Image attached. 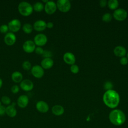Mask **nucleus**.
I'll list each match as a JSON object with an SVG mask.
<instances>
[{
    "label": "nucleus",
    "instance_id": "obj_23",
    "mask_svg": "<svg viewBox=\"0 0 128 128\" xmlns=\"http://www.w3.org/2000/svg\"><path fill=\"white\" fill-rule=\"evenodd\" d=\"M23 31L27 34H30L32 32L33 30V26L29 23L25 24L22 26Z\"/></svg>",
    "mask_w": 128,
    "mask_h": 128
},
{
    "label": "nucleus",
    "instance_id": "obj_3",
    "mask_svg": "<svg viewBox=\"0 0 128 128\" xmlns=\"http://www.w3.org/2000/svg\"><path fill=\"white\" fill-rule=\"evenodd\" d=\"M18 10L21 15L28 16L32 14L34 8L32 5L29 2H22L18 6Z\"/></svg>",
    "mask_w": 128,
    "mask_h": 128
},
{
    "label": "nucleus",
    "instance_id": "obj_26",
    "mask_svg": "<svg viewBox=\"0 0 128 128\" xmlns=\"http://www.w3.org/2000/svg\"><path fill=\"white\" fill-rule=\"evenodd\" d=\"M22 67L26 70H29L32 69V64L29 61H24L22 64Z\"/></svg>",
    "mask_w": 128,
    "mask_h": 128
},
{
    "label": "nucleus",
    "instance_id": "obj_5",
    "mask_svg": "<svg viewBox=\"0 0 128 128\" xmlns=\"http://www.w3.org/2000/svg\"><path fill=\"white\" fill-rule=\"evenodd\" d=\"M113 16L116 20L123 21L126 18L128 12L124 9L118 8L114 12Z\"/></svg>",
    "mask_w": 128,
    "mask_h": 128
},
{
    "label": "nucleus",
    "instance_id": "obj_28",
    "mask_svg": "<svg viewBox=\"0 0 128 128\" xmlns=\"http://www.w3.org/2000/svg\"><path fill=\"white\" fill-rule=\"evenodd\" d=\"M2 102L6 105H9L11 103L10 98L7 96H3L2 98Z\"/></svg>",
    "mask_w": 128,
    "mask_h": 128
},
{
    "label": "nucleus",
    "instance_id": "obj_9",
    "mask_svg": "<svg viewBox=\"0 0 128 128\" xmlns=\"http://www.w3.org/2000/svg\"><path fill=\"white\" fill-rule=\"evenodd\" d=\"M36 44L34 41L31 40H28L26 41L22 46V48L28 54L33 52L36 48Z\"/></svg>",
    "mask_w": 128,
    "mask_h": 128
},
{
    "label": "nucleus",
    "instance_id": "obj_29",
    "mask_svg": "<svg viewBox=\"0 0 128 128\" xmlns=\"http://www.w3.org/2000/svg\"><path fill=\"white\" fill-rule=\"evenodd\" d=\"M9 28L6 24H2L0 26V32L2 34H7Z\"/></svg>",
    "mask_w": 128,
    "mask_h": 128
},
{
    "label": "nucleus",
    "instance_id": "obj_10",
    "mask_svg": "<svg viewBox=\"0 0 128 128\" xmlns=\"http://www.w3.org/2000/svg\"><path fill=\"white\" fill-rule=\"evenodd\" d=\"M44 10L48 14H54L57 9L56 4L53 1H48L46 4L44 6Z\"/></svg>",
    "mask_w": 128,
    "mask_h": 128
},
{
    "label": "nucleus",
    "instance_id": "obj_24",
    "mask_svg": "<svg viewBox=\"0 0 128 128\" xmlns=\"http://www.w3.org/2000/svg\"><path fill=\"white\" fill-rule=\"evenodd\" d=\"M44 7L43 4L40 2H37L35 3L33 6L34 10L37 12H41L44 9Z\"/></svg>",
    "mask_w": 128,
    "mask_h": 128
},
{
    "label": "nucleus",
    "instance_id": "obj_30",
    "mask_svg": "<svg viewBox=\"0 0 128 128\" xmlns=\"http://www.w3.org/2000/svg\"><path fill=\"white\" fill-rule=\"evenodd\" d=\"M70 71L74 74H78L79 72V67L76 64H72L70 66Z\"/></svg>",
    "mask_w": 128,
    "mask_h": 128
},
{
    "label": "nucleus",
    "instance_id": "obj_12",
    "mask_svg": "<svg viewBox=\"0 0 128 128\" xmlns=\"http://www.w3.org/2000/svg\"><path fill=\"white\" fill-rule=\"evenodd\" d=\"M20 86L23 90L29 92L33 89L34 85L32 81L28 79H26L22 81L20 84Z\"/></svg>",
    "mask_w": 128,
    "mask_h": 128
},
{
    "label": "nucleus",
    "instance_id": "obj_35",
    "mask_svg": "<svg viewBox=\"0 0 128 128\" xmlns=\"http://www.w3.org/2000/svg\"><path fill=\"white\" fill-rule=\"evenodd\" d=\"M6 111V108H5L3 106H0V116H2L5 114Z\"/></svg>",
    "mask_w": 128,
    "mask_h": 128
},
{
    "label": "nucleus",
    "instance_id": "obj_18",
    "mask_svg": "<svg viewBox=\"0 0 128 128\" xmlns=\"http://www.w3.org/2000/svg\"><path fill=\"white\" fill-rule=\"evenodd\" d=\"M114 54L118 57H124L126 53V49L122 46H116L114 50Z\"/></svg>",
    "mask_w": 128,
    "mask_h": 128
},
{
    "label": "nucleus",
    "instance_id": "obj_40",
    "mask_svg": "<svg viewBox=\"0 0 128 128\" xmlns=\"http://www.w3.org/2000/svg\"><path fill=\"white\" fill-rule=\"evenodd\" d=\"M2 106V103H1V102L0 101V106Z\"/></svg>",
    "mask_w": 128,
    "mask_h": 128
},
{
    "label": "nucleus",
    "instance_id": "obj_1",
    "mask_svg": "<svg viewBox=\"0 0 128 128\" xmlns=\"http://www.w3.org/2000/svg\"><path fill=\"white\" fill-rule=\"evenodd\" d=\"M103 101L108 107L111 108H116L120 103V95L113 90H107L103 96Z\"/></svg>",
    "mask_w": 128,
    "mask_h": 128
},
{
    "label": "nucleus",
    "instance_id": "obj_11",
    "mask_svg": "<svg viewBox=\"0 0 128 128\" xmlns=\"http://www.w3.org/2000/svg\"><path fill=\"white\" fill-rule=\"evenodd\" d=\"M4 41L6 45L12 46L16 43V37L14 33L12 32H8L4 38Z\"/></svg>",
    "mask_w": 128,
    "mask_h": 128
},
{
    "label": "nucleus",
    "instance_id": "obj_13",
    "mask_svg": "<svg viewBox=\"0 0 128 128\" xmlns=\"http://www.w3.org/2000/svg\"><path fill=\"white\" fill-rule=\"evenodd\" d=\"M36 108L38 112L42 113H46L49 110V106L48 104L42 100L39 101L36 103Z\"/></svg>",
    "mask_w": 128,
    "mask_h": 128
},
{
    "label": "nucleus",
    "instance_id": "obj_7",
    "mask_svg": "<svg viewBox=\"0 0 128 128\" xmlns=\"http://www.w3.org/2000/svg\"><path fill=\"white\" fill-rule=\"evenodd\" d=\"M34 42L36 45L38 46H42L46 44L48 42V38L44 34H39L34 36Z\"/></svg>",
    "mask_w": 128,
    "mask_h": 128
},
{
    "label": "nucleus",
    "instance_id": "obj_38",
    "mask_svg": "<svg viewBox=\"0 0 128 128\" xmlns=\"http://www.w3.org/2000/svg\"><path fill=\"white\" fill-rule=\"evenodd\" d=\"M2 84H3V81H2V79L0 78V89L2 88Z\"/></svg>",
    "mask_w": 128,
    "mask_h": 128
},
{
    "label": "nucleus",
    "instance_id": "obj_33",
    "mask_svg": "<svg viewBox=\"0 0 128 128\" xmlns=\"http://www.w3.org/2000/svg\"><path fill=\"white\" fill-rule=\"evenodd\" d=\"M34 52L36 54H38V55H42L44 53V50L40 46H38L36 48Z\"/></svg>",
    "mask_w": 128,
    "mask_h": 128
},
{
    "label": "nucleus",
    "instance_id": "obj_34",
    "mask_svg": "<svg viewBox=\"0 0 128 128\" xmlns=\"http://www.w3.org/2000/svg\"><path fill=\"white\" fill-rule=\"evenodd\" d=\"M120 63L121 64L125 66L128 64V58L126 57H122L120 60Z\"/></svg>",
    "mask_w": 128,
    "mask_h": 128
},
{
    "label": "nucleus",
    "instance_id": "obj_15",
    "mask_svg": "<svg viewBox=\"0 0 128 128\" xmlns=\"http://www.w3.org/2000/svg\"><path fill=\"white\" fill-rule=\"evenodd\" d=\"M63 58L64 62L68 64L72 65L74 64L76 62V57L72 52H66L64 55Z\"/></svg>",
    "mask_w": 128,
    "mask_h": 128
},
{
    "label": "nucleus",
    "instance_id": "obj_4",
    "mask_svg": "<svg viewBox=\"0 0 128 128\" xmlns=\"http://www.w3.org/2000/svg\"><path fill=\"white\" fill-rule=\"evenodd\" d=\"M57 8L62 12H66L71 8V4L68 0H58L56 3Z\"/></svg>",
    "mask_w": 128,
    "mask_h": 128
},
{
    "label": "nucleus",
    "instance_id": "obj_37",
    "mask_svg": "<svg viewBox=\"0 0 128 128\" xmlns=\"http://www.w3.org/2000/svg\"><path fill=\"white\" fill-rule=\"evenodd\" d=\"M54 26V24L53 22H48L46 23V28H52Z\"/></svg>",
    "mask_w": 128,
    "mask_h": 128
},
{
    "label": "nucleus",
    "instance_id": "obj_8",
    "mask_svg": "<svg viewBox=\"0 0 128 128\" xmlns=\"http://www.w3.org/2000/svg\"><path fill=\"white\" fill-rule=\"evenodd\" d=\"M31 72L32 76L37 78H42L44 74V69L39 65L32 66L31 69Z\"/></svg>",
    "mask_w": 128,
    "mask_h": 128
},
{
    "label": "nucleus",
    "instance_id": "obj_6",
    "mask_svg": "<svg viewBox=\"0 0 128 128\" xmlns=\"http://www.w3.org/2000/svg\"><path fill=\"white\" fill-rule=\"evenodd\" d=\"M21 22L18 19H13L10 20L8 24V27L12 32H18L21 28Z\"/></svg>",
    "mask_w": 128,
    "mask_h": 128
},
{
    "label": "nucleus",
    "instance_id": "obj_32",
    "mask_svg": "<svg viewBox=\"0 0 128 128\" xmlns=\"http://www.w3.org/2000/svg\"><path fill=\"white\" fill-rule=\"evenodd\" d=\"M11 91L14 94H18L20 91V88L18 85H14L12 87Z\"/></svg>",
    "mask_w": 128,
    "mask_h": 128
},
{
    "label": "nucleus",
    "instance_id": "obj_39",
    "mask_svg": "<svg viewBox=\"0 0 128 128\" xmlns=\"http://www.w3.org/2000/svg\"><path fill=\"white\" fill-rule=\"evenodd\" d=\"M48 1H49V0H42V2H46V3H47Z\"/></svg>",
    "mask_w": 128,
    "mask_h": 128
},
{
    "label": "nucleus",
    "instance_id": "obj_41",
    "mask_svg": "<svg viewBox=\"0 0 128 128\" xmlns=\"http://www.w3.org/2000/svg\"><path fill=\"white\" fill-rule=\"evenodd\" d=\"M127 57H128V58H128V54H127Z\"/></svg>",
    "mask_w": 128,
    "mask_h": 128
},
{
    "label": "nucleus",
    "instance_id": "obj_16",
    "mask_svg": "<svg viewBox=\"0 0 128 128\" xmlns=\"http://www.w3.org/2000/svg\"><path fill=\"white\" fill-rule=\"evenodd\" d=\"M33 28L38 32L43 31L46 28V23L43 20H38L34 23Z\"/></svg>",
    "mask_w": 128,
    "mask_h": 128
},
{
    "label": "nucleus",
    "instance_id": "obj_25",
    "mask_svg": "<svg viewBox=\"0 0 128 128\" xmlns=\"http://www.w3.org/2000/svg\"><path fill=\"white\" fill-rule=\"evenodd\" d=\"M112 18V15L110 13H106L104 14L102 17V20L106 22H110Z\"/></svg>",
    "mask_w": 128,
    "mask_h": 128
},
{
    "label": "nucleus",
    "instance_id": "obj_2",
    "mask_svg": "<svg viewBox=\"0 0 128 128\" xmlns=\"http://www.w3.org/2000/svg\"><path fill=\"white\" fill-rule=\"evenodd\" d=\"M109 120L113 124L120 126L122 125L126 120V116L124 112L120 110H114L109 114Z\"/></svg>",
    "mask_w": 128,
    "mask_h": 128
},
{
    "label": "nucleus",
    "instance_id": "obj_17",
    "mask_svg": "<svg viewBox=\"0 0 128 128\" xmlns=\"http://www.w3.org/2000/svg\"><path fill=\"white\" fill-rule=\"evenodd\" d=\"M54 64V60L51 58H44L41 62V66L46 70L52 68Z\"/></svg>",
    "mask_w": 128,
    "mask_h": 128
},
{
    "label": "nucleus",
    "instance_id": "obj_20",
    "mask_svg": "<svg viewBox=\"0 0 128 128\" xmlns=\"http://www.w3.org/2000/svg\"><path fill=\"white\" fill-rule=\"evenodd\" d=\"M52 112L56 116H60L64 114V110L63 106L60 105H55L52 108Z\"/></svg>",
    "mask_w": 128,
    "mask_h": 128
},
{
    "label": "nucleus",
    "instance_id": "obj_19",
    "mask_svg": "<svg viewBox=\"0 0 128 128\" xmlns=\"http://www.w3.org/2000/svg\"><path fill=\"white\" fill-rule=\"evenodd\" d=\"M6 114L10 118H14L17 114V110L15 106L13 105H9L6 108Z\"/></svg>",
    "mask_w": 128,
    "mask_h": 128
},
{
    "label": "nucleus",
    "instance_id": "obj_22",
    "mask_svg": "<svg viewBox=\"0 0 128 128\" xmlns=\"http://www.w3.org/2000/svg\"><path fill=\"white\" fill-rule=\"evenodd\" d=\"M108 5L110 10H116L119 6V2L117 0H110L108 2Z\"/></svg>",
    "mask_w": 128,
    "mask_h": 128
},
{
    "label": "nucleus",
    "instance_id": "obj_27",
    "mask_svg": "<svg viewBox=\"0 0 128 128\" xmlns=\"http://www.w3.org/2000/svg\"><path fill=\"white\" fill-rule=\"evenodd\" d=\"M113 86H113L112 83L111 82H110V81L106 82L104 83V90H106V91L112 90Z\"/></svg>",
    "mask_w": 128,
    "mask_h": 128
},
{
    "label": "nucleus",
    "instance_id": "obj_36",
    "mask_svg": "<svg viewBox=\"0 0 128 128\" xmlns=\"http://www.w3.org/2000/svg\"><path fill=\"white\" fill-rule=\"evenodd\" d=\"M107 4H108V2L106 0H101L100 2V6L102 8H104Z\"/></svg>",
    "mask_w": 128,
    "mask_h": 128
},
{
    "label": "nucleus",
    "instance_id": "obj_31",
    "mask_svg": "<svg viewBox=\"0 0 128 128\" xmlns=\"http://www.w3.org/2000/svg\"><path fill=\"white\" fill-rule=\"evenodd\" d=\"M42 56L44 58H51V57L52 56V54L50 51L44 50Z\"/></svg>",
    "mask_w": 128,
    "mask_h": 128
},
{
    "label": "nucleus",
    "instance_id": "obj_14",
    "mask_svg": "<svg viewBox=\"0 0 128 128\" xmlns=\"http://www.w3.org/2000/svg\"><path fill=\"white\" fill-rule=\"evenodd\" d=\"M29 102V99L27 96L22 95L20 96L17 100L18 106L22 108H26Z\"/></svg>",
    "mask_w": 128,
    "mask_h": 128
},
{
    "label": "nucleus",
    "instance_id": "obj_21",
    "mask_svg": "<svg viewBox=\"0 0 128 128\" xmlns=\"http://www.w3.org/2000/svg\"><path fill=\"white\" fill-rule=\"evenodd\" d=\"M12 79L16 83L21 82L23 79V76L20 72L16 71L12 74Z\"/></svg>",
    "mask_w": 128,
    "mask_h": 128
}]
</instances>
